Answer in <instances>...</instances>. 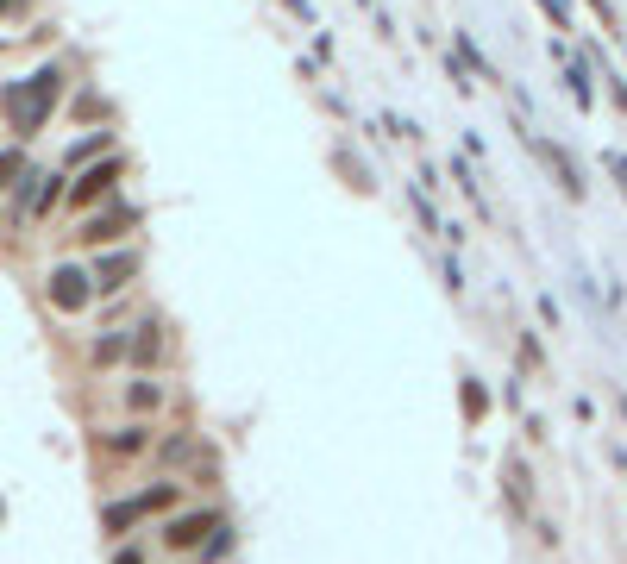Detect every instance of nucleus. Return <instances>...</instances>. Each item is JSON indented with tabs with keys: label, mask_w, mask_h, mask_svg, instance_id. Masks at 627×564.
Listing matches in <instances>:
<instances>
[{
	"label": "nucleus",
	"mask_w": 627,
	"mask_h": 564,
	"mask_svg": "<svg viewBox=\"0 0 627 564\" xmlns=\"http://www.w3.org/2000/svg\"><path fill=\"white\" fill-rule=\"evenodd\" d=\"M157 402H164V389H157V383H132L126 389V408H138V414H151Z\"/></svg>",
	"instance_id": "obj_13"
},
{
	"label": "nucleus",
	"mask_w": 627,
	"mask_h": 564,
	"mask_svg": "<svg viewBox=\"0 0 627 564\" xmlns=\"http://www.w3.org/2000/svg\"><path fill=\"white\" fill-rule=\"evenodd\" d=\"M220 508H195V514H176V521L164 527V546L170 552H201L207 546V533H220Z\"/></svg>",
	"instance_id": "obj_3"
},
{
	"label": "nucleus",
	"mask_w": 627,
	"mask_h": 564,
	"mask_svg": "<svg viewBox=\"0 0 627 564\" xmlns=\"http://www.w3.org/2000/svg\"><path fill=\"white\" fill-rule=\"evenodd\" d=\"M138 270V257L132 251H113V257H101V270H95V289H120V282Z\"/></svg>",
	"instance_id": "obj_7"
},
{
	"label": "nucleus",
	"mask_w": 627,
	"mask_h": 564,
	"mask_svg": "<svg viewBox=\"0 0 627 564\" xmlns=\"http://www.w3.org/2000/svg\"><path fill=\"white\" fill-rule=\"evenodd\" d=\"M527 145H533V157H546V170H552V176H559V188H565V195H571V201H577V195H584V176H577V170H571V157H565L559 145H546V138H533V132H527Z\"/></svg>",
	"instance_id": "obj_6"
},
{
	"label": "nucleus",
	"mask_w": 627,
	"mask_h": 564,
	"mask_svg": "<svg viewBox=\"0 0 627 564\" xmlns=\"http://www.w3.org/2000/svg\"><path fill=\"white\" fill-rule=\"evenodd\" d=\"M19 176H26V151H19V145H7V151H0V188H7V182H19Z\"/></svg>",
	"instance_id": "obj_14"
},
{
	"label": "nucleus",
	"mask_w": 627,
	"mask_h": 564,
	"mask_svg": "<svg viewBox=\"0 0 627 564\" xmlns=\"http://www.w3.org/2000/svg\"><path fill=\"white\" fill-rule=\"evenodd\" d=\"M414 214H421V226H427V232H439V220H433V201H427V195H414Z\"/></svg>",
	"instance_id": "obj_20"
},
{
	"label": "nucleus",
	"mask_w": 627,
	"mask_h": 564,
	"mask_svg": "<svg viewBox=\"0 0 627 564\" xmlns=\"http://www.w3.org/2000/svg\"><path fill=\"white\" fill-rule=\"evenodd\" d=\"M126 176V163L120 157H101V163H88V170L69 182V207H95V201H107L113 195V182Z\"/></svg>",
	"instance_id": "obj_4"
},
{
	"label": "nucleus",
	"mask_w": 627,
	"mask_h": 564,
	"mask_svg": "<svg viewBox=\"0 0 627 564\" xmlns=\"http://www.w3.org/2000/svg\"><path fill=\"white\" fill-rule=\"evenodd\" d=\"M157 345H164V339H157V320H145V326H138V339H126L132 364H151V358H157Z\"/></svg>",
	"instance_id": "obj_10"
},
{
	"label": "nucleus",
	"mask_w": 627,
	"mask_h": 564,
	"mask_svg": "<svg viewBox=\"0 0 627 564\" xmlns=\"http://www.w3.org/2000/svg\"><path fill=\"white\" fill-rule=\"evenodd\" d=\"M13 7H19V0H0V13H13Z\"/></svg>",
	"instance_id": "obj_22"
},
{
	"label": "nucleus",
	"mask_w": 627,
	"mask_h": 564,
	"mask_svg": "<svg viewBox=\"0 0 627 564\" xmlns=\"http://www.w3.org/2000/svg\"><path fill=\"white\" fill-rule=\"evenodd\" d=\"M107 145H113L107 132H88V138H76V151H69V163H88V157H101Z\"/></svg>",
	"instance_id": "obj_15"
},
{
	"label": "nucleus",
	"mask_w": 627,
	"mask_h": 564,
	"mask_svg": "<svg viewBox=\"0 0 627 564\" xmlns=\"http://www.w3.org/2000/svg\"><path fill=\"white\" fill-rule=\"evenodd\" d=\"M458 402H464V420H471V427H477V420H483V414H490V395H483V383H477V376H464V389H458Z\"/></svg>",
	"instance_id": "obj_9"
},
{
	"label": "nucleus",
	"mask_w": 627,
	"mask_h": 564,
	"mask_svg": "<svg viewBox=\"0 0 627 564\" xmlns=\"http://www.w3.org/2000/svg\"><path fill=\"white\" fill-rule=\"evenodd\" d=\"M145 445H151V439H145V427H120V433L107 439V452H113V458H138Z\"/></svg>",
	"instance_id": "obj_11"
},
{
	"label": "nucleus",
	"mask_w": 627,
	"mask_h": 564,
	"mask_svg": "<svg viewBox=\"0 0 627 564\" xmlns=\"http://www.w3.org/2000/svg\"><path fill=\"white\" fill-rule=\"evenodd\" d=\"M120 351H126V339H120V333H113V339H101V345H95V364H113Z\"/></svg>",
	"instance_id": "obj_17"
},
{
	"label": "nucleus",
	"mask_w": 627,
	"mask_h": 564,
	"mask_svg": "<svg viewBox=\"0 0 627 564\" xmlns=\"http://www.w3.org/2000/svg\"><path fill=\"white\" fill-rule=\"evenodd\" d=\"M57 94H63V69H57V63L32 69L26 82H13L7 94H0V107H7V126H13V138H32L44 120H51Z\"/></svg>",
	"instance_id": "obj_1"
},
{
	"label": "nucleus",
	"mask_w": 627,
	"mask_h": 564,
	"mask_svg": "<svg viewBox=\"0 0 627 564\" xmlns=\"http://www.w3.org/2000/svg\"><path fill=\"white\" fill-rule=\"evenodd\" d=\"M101 527H107V533H113V539H120V533H126V527H138V508H132V502H113V508H107V514H101Z\"/></svg>",
	"instance_id": "obj_12"
},
{
	"label": "nucleus",
	"mask_w": 627,
	"mask_h": 564,
	"mask_svg": "<svg viewBox=\"0 0 627 564\" xmlns=\"http://www.w3.org/2000/svg\"><path fill=\"white\" fill-rule=\"evenodd\" d=\"M113 564H138V552H120V558H113Z\"/></svg>",
	"instance_id": "obj_21"
},
{
	"label": "nucleus",
	"mask_w": 627,
	"mask_h": 564,
	"mask_svg": "<svg viewBox=\"0 0 627 564\" xmlns=\"http://www.w3.org/2000/svg\"><path fill=\"white\" fill-rule=\"evenodd\" d=\"M44 295H51L57 314H82L88 301H95V276H88L82 264H57L51 282H44Z\"/></svg>",
	"instance_id": "obj_2"
},
{
	"label": "nucleus",
	"mask_w": 627,
	"mask_h": 564,
	"mask_svg": "<svg viewBox=\"0 0 627 564\" xmlns=\"http://www.w3.org/2000/svg\"><path fill=\"white\" fill-rule=\"evenodd\" d=\"M57 195H63V176H44V188L32 195V214H51V207H57Z\"/></svg>",
	"instance_id": "obj_16"
},
{
	"label": "nucleus",
	"mask_w": 627,
	"mask_h": 564,
	"mask_svg": "<svg viewBox=\"0 0 627 564\" xmlns=\"http://www.w3.org/2000/svg\"><path fill=\"white\" fill-rule=\"evenodd\" d=\"M138 226V207H107V214H95V220H88L82 226V245H113V239H120V232H132Z\"/></svg>",
	"instance_id": "obj_5"
},
{
	"label": "nucleus",
	"mask_w": 627,
	"mask_h": 564,
	"mask_svg": "<svg viewBox=\"0 0 627 564\" xmlns=\"http://www.w3.org/2000/svg\"><path fill=\"white\" fill-rule=\"evenodd\" d=\"M226 546H232V527H220V539H207V546H201V558L214 564V558H226Z\"/></svg>",
	"instance_id": "obj_18"
},
{
	"label": "nucleus",
	"mask_w": 627,
	"mask_h": 564,
	"mask_svg": "<svg viewBox=\"0 0 627 564\" xmlns=\"http://www.w3.org/2000/svg\"><path fill=\"white\" fill-rule=\"evenodd\" d=\"M182 502V489L176 483H151L145 496H132V508H138V521H145V514H157V508H176Z\"/></svg>",
	"instance_id": "obj_8"
},
{
	"label": "nucleus",
	"mask_w": 627,
	"mask_h": 564,
	"mask_svg": "<svg viewBox=\"0 0 627 564\" xmlns=\"http://www.w3.org/2000/svg\"><path fill=\"white\" fill-rule=\"evenodd\" d=\"M571 94H577V101H584V107H590V69H584V63H577V69H571Z\"/></svg>",
	"instance_id": "obj_19"
}]
</instances>
